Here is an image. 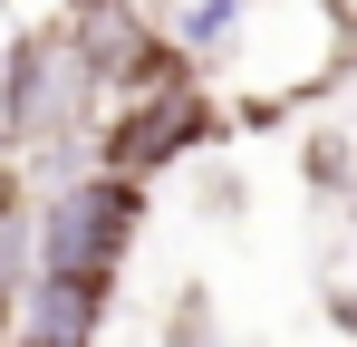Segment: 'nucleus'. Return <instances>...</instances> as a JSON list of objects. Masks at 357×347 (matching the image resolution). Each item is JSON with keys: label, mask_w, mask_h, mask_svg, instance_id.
<instances>
[{"label": "nucleus", "mask_w": 357, "mask_h": 347, "mask_svg": "<svg viewBox=\"0 0 357 347\" xmlns=\"http://www.w3.org/2000/svg\"><path fill=\"white\" fill-rule=\"evenodd\" d=\"M97 116H107V87L68 49V29L49 10L10 20V39H0V164H20L29 183H59L87 164Z\"/></svg>", "instance_id": "1"}, {"label": "nucleus", "mask_w": 357, "mask_h": 347, "mask_svg": "<svg viewBox=\"0 0 357 347\" xmlns=\"http://www.w3.org/2000/svg\"><path fill=\"white\" fill-rule=\"evenodd\" d=\"M145 222H155V183L107 174V164H77V174H59V183H39V203H29V270L126 280Z\"/></svg>", "instance_id": "2"}, {"label": "nucleus", "mask_w": 357, "mask_h": 347, "mask_svg": "<svg viewBox=\"0 0 357 347\" xmlns=\"http://www.w3.org/2000/svg\"><path fill=\"white\" fill-rule=\"evenodd\" d=\"M232 135H241V125H232V97H222L213 77H183V87L116 97V107L97 116V145H87V164L135 174V183H165V174L203 164V155H222Z\"/></svg>", "instance_id": "3"}, {"label": "nucleus", "mask_w": 357, "mask_h": 347, "mask_svg": "<svg viewBox=\"0 0 357 347\" xmlns=\"http://www.w3.org/2000/svg\"><path fill=\"white\" fill-rule=\"evenodd\" d=\"M49 20L68 29V49L87 58V77L107 87V107H116V97H145V87H183V77H203V68L155 29L145 0H49Z\"/></svg>", "instance_id": "4"}, {"label": "nucleus", "mask_w": 357, "mask_h": 347, "mask_svg": "<svg viewBox=\"0 0 357 347\" xmlns=\"http://www.w3.org/2000/svg\"><path fill=\"white\" fill-rule=\"evenodd\" d=\"M107 318H116V280L29 270V289H20V338H10V347H97Z\"/></svg>", "instance_id": "5"}, {"label": "nucleus", "mask_w": 357, "mask_h": 347, "mask_svg": "<svg viewBox=\"0 0 357 347\" xmlns=\"http://www.w3.org/2000/svg\"><path fill=\"white\" fill-rule=\"evenodd\" d=\"M145 10H155V29H165L203 77L232 68V39H241V20H251V0H145Z\"/></svg>", "instance_id": "6"}, {"label": "nucleus", "mask_w": 357, "mask_h": 347, "mask_svg": "<svg viewBox=\"0 0 357 347\" xmlns=\"http://www.w3.org/2000/svg\"><path fill=\"white\" fill-rule=\"evenodd\" d=\"M299 174H309V193H348V183H357V155L338 145V135H309V145H299Z\"/></svg>", "instance_id": "7"}, {"label": "nucleus", "mask_w": 357, "mask_h": 347, "mask_svg": "<svg viewBox=\"0 0 357 347\" xmlns=\"http://www.w3.org/2000/svg\"><path fill=\"white\" fill-rule=\"evenodd\" d=\"M20 338V280H0V347Z\"/></svg>", "instance_id": "8"}, {"label": "nucleus", "mask_w": 357, "mask_h": 347, "mask_svg": "<svg viewBox=\"0 0 357 347\" xmlns=\"http://www.w3.org/2000/svg\"><path fill=\"white\" fill-rule=\"evenodd\" d=\"M328 318H338V328L357 338V289H328Z\"/></svg>", "instance_id": "9"}, {"label": "nucleus", "mask_w": 357, "mask_h": 347, "mask_svg": "<svg viewBox=\"0 0 357 347\" xmlns=\"http://www.w3.org/2000/svg\"><path fill=\"white\" fill-rule=\"evenodd\" d=\"M10 10H20V0H0V20H10Z\"/></svg>", "instance_id": "10"}, {"label": "nucleus", "mask_w": 357, "mask_h": 347, "mask_svg": "<svg viewBox=\"0 0 357 347\" xmlns=\"http://www.w3.org/2000/svg\"><path fill=\"white\" fill-rule=\"evenodd\" d=\"M348 10H357V0H348Z\"/></svg>", "instance_id": "11"}]
</instances>
